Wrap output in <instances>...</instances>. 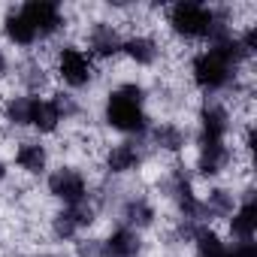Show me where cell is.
<instances>
[{
  "mask_svg": "<svg viewBox=\"0 0 257 257\" xmlns=\"http://www.w3.org/2000/svg\"><path fill=\"white\" fill-rule=\"evenodd\" d=\"M121 52L131 58L134 64H140V67H152L158 61V55H161V49H158V43L152 37H131V40H124Z\"/></svg>",
  "mask_w": 257,
  "mask_h": 257,
  "instance_id": "14",
  "label": "cell"
},
{
  "mask_svg": "<svg viewBox=\"0 0 257 257\" xmlns=\"http://www.w3.org/2000/svg\"><path fill=\"white\" fill-rule=\"evenodd\" d=\"M230 230L239 242H254V230H257V206H254V197L248 194L242 200L239 209H233L230 215Z\"/></svg>",
  "mask_w": 257,
  "mask_h": 257,
  "instance_id": "10",
  "label": "cell"
},
{
  "mask_svg": "<svg viewBox=\"0 0 257 257\" xmlns=\"http://www.w3.org/2000/svg\"><path fill=\"white\" fill-rule=\"evenodd\" d=\"M58 76L70 88L91 85V79H94V61H91V55L82 52V49H76V46H64L58 52Z\"/></svg>",
  "mask_w": 257,
  "mask_h": 257,
  "instance_id": "4",
  "label": "cell"
},
{
  "mask_svg": "<svg viewBox=\"0 0 257 257\" xmlns=\"http://www.w3.org/2000/svg\"><path fill=\"white\" fill-rule=\"evenodd\" d=\"M121 37H118V31L112 28V25H94L91 28V34H88V46H91V52L97 55V58H112V55H118L121 52Z\"/></svg>",
  "mask_w": 257,
  "mask_h": 257,
  "instance_id": "12",
  "label": "cell"
},
{
  "mask_svg": "<svg viewBox=\"0 0 257 257\" xmlns=\"http://www.w3.org/2000/svg\"><path fill=\"white\" fill-rule=\"evenodd\" d=\"M194 242H197V254L200 257H227V251H230V245L221 242V236L212 227H206V224L194 227Z\"/></svg>",
  "mask_w": 257,
  "mask_h": 257,
  "instance_id": "16",
  "label": "cell"
},
{
  "mask_svg": "<svg viewBox=\"0 0 257 257\" xmlns=\"http://www.w3.org/2000/svg\"><path fill=\"white\" fill-rule=\"evenodd\" d=\"M7 70H10V61H7L4 52H0V76H7Z\"/></svg>",
  "mask_w": 257,
  "mask_h": 257,
  "instance_id": "20",
  "label": "cell"
},
{
  "mask_svg": "<svg viewBox=\"0 0 257 257\" xmlns=\"http://www.w3.org/2000/svg\"><path fill=\"white\" fill-rule=\"evenodd\" d=\"M152 137H155V143H158L161 149H167V152H179V149L185 146V134L179 131L176 124H161V127H155Z\"/></svg>",
  "mask_w": 257,
  "mask_h": 257,
  "instance_id": "18",
  "label": "cell"
},
{
  "mask_svg": "<svg viewBox=\"0 0 257 257\" xmlns=\"http://www.w3.org/2000/svg\"><path fill=\"white\" fill-rule=\"evenodd\" d=\"M37 257H52V254H37Z\"/></svg>",
  "mask_w": 257,
  "mask_h": 257,
  "instance_id": "22",
  "label": "cell"
},
{
  "mask_svg": "<svg viewBox=\"0 0 257 257\" xmlns=\"http://www.w3.org/2000/svg\"><path fill=\"white\" fill-rule=\"evenodd\" d=\"M28 115H31V94H22V97H13L7 103V118L19 127H28Z\"/></svg>",
  "mask_w": 257,
  "mask_h": 257,
  "instance_id": "19",
  "label": "cell"
},
{
  "mask_svg": "<svg viewBox=\"0 0 257 257\" xmlns=\"http://www.w3.org/2000/svg\"><path fill=\"white\" fill-rule=\"evenodd\" d=\"M49 194L58 197L64 206H79V203H88V179L73 170V167H61L49 176Z\"/></svg>",
  "mask_w": 257,
  "mask_h": 257,
  "instance_id": "5",
  "label": "cell"
},
{
  "mask_svg": "<svg viewBox=\"0 0 257 257\" xmlns=\"http://www.w3.org/2000/svg\"><path fill=\"white\" fill-rule=\"evenodd\" d=\"M106 121L112 131L127 137H143L149 131V112H146V91L134 82L118 85L106 97Z\"/></svg>",
  "mask_w": 257,
  "mask_h": 257,
  "instance_id": "2",
  "label": "cell"
},
{
  "mask_svg": "<svg viewBox=\"0 0 257 257\" xmlns=\"http://www.w3.org/2000/svg\"><path fill=\"white\" fill-rule=\"evenodd\" d=\"M167 22H170V31L182 40H209V43H215L218 37L230 34L221 13L212 10V7H203V4H173Z\"/></svg>",
  "mask_w": 257,
  "mask_h": 257,
  "instance_id": "3",
  "label": "cell"
},
{
  "mask_svg": "<svg viewBox=\"0 0 257 257\" xmlns=\"http://www.w3.org/2000/svg\"><path fill=\"white\" fill-rule=\"evenodd\" d=\"M16 164L31 173V176H43L46 167H49V152L43 143H19L16 149Z\"/></svg>",
  "mask_w": 257,
  "mask_h": 257,
  "instance_id": "13",
  "label": "cell"
},
{
  "mask_svg": "<svg viewBox=\"0 0 257 257\" xmlns=\"http://www.w3.org/2000/svg\"><path fill=\"white\" fill-rule=\"evenodd\" d=\"M4 179H7V167H4V164H0V182H4Z\"/></svg>",
  "mask_w": 257,
  "mask_h": 257,
  "instance_id": "21",
  "label": "cell"
},
{
  "mask_svg": "<svg viewBox=\"0 0 257 257\" xmlns=\"http://www.w3.org/2000/svg\"><path fill=\"white\" fill-rule=\"evenodd\" d=\"M4 37H7L13 46H22V49L34 46V43L40 40V37H37V31L31 28V22H28L19 10L7 13V19H4Z\"/></svg>",
  "mask_w": 257,
  "mask_h": 257,
  "instance_id": "11",
  "label": "cell"
},
{
  "mask_svg": "<svg viewBox=\"0 0 257 257\" xmlns=\"http://www.w3.org/2000/svg\"><path fill=\"white\" fill-rule=\"evenodd\" d=\"M121 218H124V227H131V230H143V227H149L152 221H155V209L143 200V197H134L131 203L124 206V212H121Z\"/></svg>",
  "mask_w": 257,
  "mask_h": 257,
  "instance_id": "17",
  "label": "cell"
},
{
  "mask_svg": "<svg viewBox=\"0 0 257 257\" xmlns=\"http://www.w3.org/2000/svg\"><path fill=\"white\" fill-rule=\"evenodd\" d=\"M19 13L31 22V28L37 31L40 40H46L64 28V13L55 0H28L25 7H19Z\"/></svg>",
  "mask_w": 257,
  "mask_h": 257,
  "instance_id": "6",
  "label": "cell"
},
{
  "mask_svg": "<svg viewBox=\"0 0 257 257\" xmlns=\"http://www.w3.org/2000/svg\"><path fill=\"white\" fill-rule=\"evenodd\" d=\"M230 134V115L221 103H206L200 109V146H218L227 143Z\"/></svg>",
  "mask_w": 257,
  "mask_h": 257,
  "instance_id": "7",
  "label": "cell"
},
{
  "mask_svg": "<svg viewBox=\"0 0 257 257\" xmlns=\"http://www.w3.org/2000/svg\"><path fill=\"white\" fill-rule=\"evenodd\" d=\"M143 164V149L134 143V140H127V143H118V146H112L109 149V155H106V170L109 173H131V170H137Z\"/></svg>",
  "mask_w": 257,
  "mask_h": 257,
  "instance_id": "9",
  "label": "cell"
},
{
  "mask_svg": "<svg viewBox=\"0 0 257 257\" xmlns=\"http://www.w3.org/2000/svg\"><path fill=\"white\" fill-rule=\"evenodd\" d=\"M140 248H143L140 233L131 230V227H124V224L118 230H112L106 242H100V254L103 257H137Z\"/></svg>",
  "mask_w": 257,
  "mask_h": 257,
  "instance_id": "8",
  "label": "cell"
},
{
  "mask_svg": "<svg viewBox=\"0 0 257 257\" xmlns=\"http://www.w3.org/2000/svg\"><path fill=\"white\" fill-rule=\"evenodd\" d=\"M227 164H230V149H227V143H218V146H200L197 167H200L203 176H218Z\"/></svg>",
  "mask_w": 257,
  "mask_h": 257,
  "instance_id": "15",
  "label": "cell"
},
{
  "mask_svg": "<svg viewBox=\"0 0 257 257\" xmlns=\"http://www.w3.org/2000/svg\"><path fill=\"white\" fill-rule=\"evenodd\" d=\"M248 58L239 46V37L233 34H224L218 37L215 43H209V49H203L194 64H191V76H194V85L206 94H218L221 88L230 85L239 61Z\"/></svg>",
  "mask_w": 257,
  "mask_h": 257,
  "instance_id": "1",
  "label": "cell"
}]
</instances>
